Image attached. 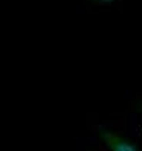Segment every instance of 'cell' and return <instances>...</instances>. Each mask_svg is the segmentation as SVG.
Returning <instances> with one entry per match:
<instances>
[{
	"mask_svg": "<svg viewBox=\"0 0 142 151\" xmlns=\"http://www.w3.org/2000/svg\"><path fill=\"white\" fill-rule=\"evenodd\" d=\"M100 134H102V139L105 140V143L111 151H138V148L133 143H130L128 140H125L110 131H100Z\"/></svg>",
	"mask_w": 142,
	"mask_h": 151,
	"instance_id": "1",
	"label": "cell"
},
{
	"mask_svg": "<svg viewBox=\"0 0 142 151\" xmlns=\"http://www.w3.org/2000/svg\"><path fill=\"white\" fill-rule=\"evenodd\" d=\"M102 2H111V0H102Z\"/></svg>",
	"mask_w": 142,
	"mask_h": 151,
	"instance_id": "2",
	"label": "cell"
}]
</instances>
